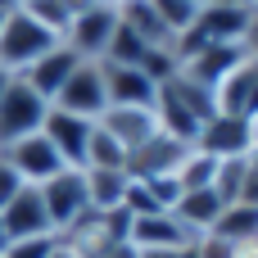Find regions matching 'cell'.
<instances>
[{
    "label": "cell",
    "instance_id": "1",
    "mask_svg": "<svg viewBox=\"0 0 258 258\" xmlns=\"http://www.w3.org/2000/svg\"><path fill=\"white\" fill-rule=\"evenodd\" d=\"M59 45V36L50 32V27H41L23 5L14 9V14H5V23H0V68H9L14 77L23 73V68H32L45 50H54Z\"/></svg>",
    "mask_w": 258,
    "mask_h": 258
},
{
    "label": "cell",
    "instance_id": "2",
    "mask_svg": "<svg viewBox=\"0 0 258 258\" xmlns=\"http://www.w3.org/2000/svg\"><path fill=\"white\" fill-rule=\"evenodd\" d=\"M36 190H41V200H45V213H50L54 236H63L68 227H77V222L91 213L82 168H63V172H54V177H50L45 186H36Z\"/></svg>",
    "mask_w": 258,
    "mask_h": 258
},
{
    "label": "cell",
    "instance_id": "3",
    "mask_svg": "<svg viewBox=\"0 0 258 258\" xmlns=\"http://www.w3.org/2000/svg\"><path fill=\"white\" fill-rule=\"evenodd\" d=\"M50 104L63 109V113H77V118H91V122H95V118L109 109V91H104V68H100V59H82Z\"/></svg>",
    "mask_w": 258,
    "mask_h": 258
},
{
    "label": "cell",
    "instance_id": "4",
    "mask_svg": "<svg viewBox=\"0 0 258 258\" xmlns=\"http://www.w3.org/2000/svg\"><path fill=\"white\" fill-rule=\"evenodd\" d=\"M45 113H50V100H41L23 77H14V82L5 86V95H0V145L41 132Z\"/></svg>",
    "mask_w": 258,
    "mask_h": 258
},
{
    "label": "cell",
    "instance_id": "5",
    "mask_svg": "<svg viewBox=\"0 0 258 258\" xmlns=\"http://www.w3.org/2000/svg\"><path fill=\"white\" fill-rule=\"evenodd\" d=\"M113 32H118V5L95 0V5H86V9H77V14H73L68 32H63V45H68V50H77L82 59H104V50H109Z\"/></svg>",
    "mask_w": 258,
    "mask_h": 258
},
{
    "label": "cell",
    "instance_id": "6",
    "mask_svg": "<svg viewBox=\"0 0 258 258\" xmlns=\"http://www.w3.org/2000/svg\"><path fill=\"white\" fill-rule=\"evenodd\" d=\"M0 154L9 159V168L23 177V186H45L54 172H63L68 163L59 159V150L41 136V132H32V136H23V141H9V145H0Z\"/></svg>",
    "mask_w": 258,
    "mask_h": 258
},
{
    "label": "cell",
    "instance_id": "7",
    "mask_svg": "<svg viewBox=\"0 0 258 258\" xmlns=\"http://www.w3.org/2000/svg\"><path fill=\"white\" fill-rule=\"evenodd\" d=\"M195 150H204V154H213V159H240V154H254V150H258L254 122H249V118H236V113H213V118L200 127Z\"/></svg>",
    "mask_w": 258,
    "mask_h": 258
},
{
    "label": "cell",
    "instance_id": "8",
    "mask_svg": "<svg viewBox=\"0 0 258 258\" xmlns=\"http://www.w3.org/2000/svg\"><path fill=\"white\" fill-rule=\"evenodd\" d=\"M218 113H236V118H258V54H245L213 91Z\"/></svg>",
    "mask_w": 258,
    "mask_h": 258
},
{
    "label": "cell",
    "instance_id": "9",
    "mask_svg": "<svg viewBox=\"0 0 258 258\" xmlns=\"http://www.w3.org/2000/svg\"><path fill=\"white\" fill-rule=\"evenodd\" d=\"M91 132H95V122H91V118L63 113V109H54V104H50V113H45V122H41V136L59 150V159H63L68 168H82V163H86Z\"/></svg>",
    "mask_w": 258,
    "mask_h": 258
},
{
    "label": "cell",
    "instance_id": "10",
    "mask_svg": "<svg viewBox=\"0 0 258 258\" xmlns=\"http://www.w3.org/2000/svg\"><path fill=\"white\" fill-rule=\"evenodd\" d=\"M0 222H5V236L9 240H36V236H54L50 227V213H45V200L36 186H23L5 209H0Z\"/></svg>",
    "mask_w": 258,
    "mask_h": 258
},
{
    "label": "cell",
    "instance_id": "11",
    "mask_svg": "<svg viewBox=\"0 0 258 258\" xmlns=\"http://www.w3.org/2000/svg\"><path fill=\"white\" fill-rule=\"evenodd\" d=\"M127 154L132 150H141L145 141H154L159 136V118H154V109H127V104H109L100 118H95Z\"/></svg>",
    "mask_w": 258,
    "mask_h": 258
},
{
    "label": "cell",
    "instance_id": "12",
    "mask_svg": "<svg viewBox=\"0 0 258 258\" xmlns=\"http://www.w3.org/2000/svg\"><path fill=\"white\" fill-rule=\"evenodd\" d=\"M127 240H132L136 249H177V245H195L200 236H195L177 213H145V218H132Z\"/></svg>",
    "mask_w": 258,
    "mask_h": 258
},
{
    "label": "cell",
    "instance_id": "13",
    "mask_svg": "<svg viewBox=\"0 0 258 258\" xmlns=\"http://www.w3.org/2000/svg\"><path fill=\"white\" fill-rule=\"evenodd\" d=\"M249 18H254V9H249V5H200L195 27H200V36H204V41L245 45V36H249Z\"/></svg>",
    "mask_w": 258,
    "mask_h": 258
},
{
    "label": "cell",
    "instance_id": "14",
    "mask_svg": "<svg viewBox=\"0 0 258 258\" xmlns=\"http://www.w3.org/2000/svg\"><path fill=\"white\" fill-rule=\"evenodd\" d=\"M77 63H82V54H77V50H68V45L59 41L54 50H45V54H41L32 68H23L18 77H23L41 100H54V95H59V86L73 77V68H77Z\"/></svg>",
    "mask_w": 258,
    "mask_h": 258
},
{
    "label": "cell",
    "instance_id": "15",
    "mask_svg": "<svg viewBox=\"0 0 258 258\" xmlns=\"http://www.w3.org/2000/svg\"><path fill=\"white\" fill-rule=\"evenodd\" d=\"M104 68V91L109 104H127V109H154L159 86L141 73V68H122V63H100Z\"/></svg>",
    "mask_w": 258,
    "mask_h": 258
},
{
    "label": "cell",
    "instance_id": "16",
    "mask_svg": "<svg viewBox=\"0 0 258 258\" xmlns=\"http://www.w3.org/2000/svg\"><path fill=\"white\" fill-rule=\"evenodd\" d=\"M186 150L190 145H181V141H172V136H154V141H145L141 150H132L127 154V177H163V172H177L181 168V159H186Z\"/></svg>",
    "mask_w": 258,
    "mask_h": 258
},
{
    "label": "cell",
    "instance_id": "17",
    "mask_svg": "<svg viewBox=\"0 0 258 258\" xmlns=\"http://www.w3.org/2000/svg\"><path fill=\"white\" fill-rule=\"evenodd\" d=\"M249 50L245 45H222V41H209L200 54H190L186 63H181V73L190 77V82H200V86H209V91H218V82L245 59Z\"/></svg>",
    "mask_w": 258,
    "mask_h": 258
},
{
    "label": "cell",
    "instance_id": "18",
    "mask_svg": "<svg viewBox=\"0 0 258 258\" xmlns=\"http://www.w3.org/2000/svg\"><path fill=\"white\" fill-rule=\"evenodd\" d=\"M222 209H227V200H222L213 186H204V190H186V195L177 200V209H172V213H177L195 236H204V231H213V227H218Z\"/></svg>",
    "mask_w": 258,
    "mask_h": 258
},
{
    "label": "cell",
    "instance_id": "19",
    "mask_svg": "<svg viewBox=\"0 0 258 258\" xmlns=\"http://www.w3.org/2000/svg\"><path fill=\"white\" fill-rule=\"evenodd\" d=\"M118 23L132 27L145 45H172V32L163 27L154 0H122V5H118Z\"/></svg>",
    "mask_w": 258,
    "mask_h": 258
},
{
    "label": "cell",
    "instance_id": "20",
    "mask_svg": "<svg viewBox=\"0 0 258 258\" xmlns=\"http://www.w3.org/2000/svg\"><path fill=\"white\" fill-rule=\"evenodd\" d=\"M86 177V200H91V213H109V209H122V195H127V172H109V168H82Z\"/></svg>",
    "mask_w": 258,
    "mask_h": 258
},
{
    "label": "cell",
    "instance_id": "21",
    "mask_svg": "<svg viewBox=\"0 0 258 258\" xmlns=\"http://www.w3.org/2000/svg\"><path fill=\"white\" fill-rule=\"evenodd\" d=\"M213 236H222V240H231V245H249L258 240V204H227L222 209V218H218V227H213Z\"/></svg>",
    "mask_w": 258,
    "mask_h": 258
},
{
    "label": "cell",
    "instance_id": "22",
    "mask_svg": "<svg viewBox=\"0 0 258 258\" xmlns=\"http://www.w3.org/2000/svg\"><path fill=\"white\" fill-rule=\"evenodd\" d=\"M82 168H109V172H127V150L95 122V132H91V145H86V163Z\"/></svg>",
    "mask_w": 258,
    "mask_h": 258
},
{
    "label": "cell",
    "instance_id": "23",
    "mask_svg": "<svg viewBox=\"0 0 258 258\" xmlns=\"http://www.w3.org/2000/svg\"><path fill=\"white\" fill-rule=\"evenodd\" d=\"M213 177H218V159L190 145V150H186V159H181V168H177L181 190H204V186H213Z\"/></svg>",
    "mask_w": 258,
    "mask_h": 258
},
{
    "label": "cell",
    "instance_id": "24",
    "mask_svg": "<svg viewBox=\"0 0 258 258\" xmlns=\"http://www.w3.org/2000/svg\"><path fill=\"white\" fill-rule=\"evenodd\" d=\"M145 41L132 32V27H122L118 23V32H113V41H109V50H104V59L100 63H122V68H141V59H145Z\"/></svg>",
    "mask_w": 258,
    "mask_h": 258
},
{
    "label": "cell",
    "instance_id": "25",
    "mask_svg": "<svg viewBox=\"0 0 258 258\" xmlns=\"http://www.w3.org/2000/svg\"><path fill=\"white\" fill-rule=\"evenodd\" d=\"M23 9H27V14H32V18L41 23V27H50V32L59 36V41H63L68 23H73V14H77V9H73L68 0H32V5H23Z\"/></svg>",
    "mask_w": 258,
    "mask_h": 258
},
{
    "label": "cell",
    "instance_id": "26",
    "mask_svg": "<svg viewBox=\"0 0 258 258\" xmlns=\"http://www.w3.org/2000/svg\"><path fill=\"white\" fill-rule=\"evenodd\" d=\"M59 245V236H36V240H9L0 258H50Z\"/></svg>",
    "mask_w": 258,
    "mask_h": 258
},
{
    "label": "cell",
    "instance_id": "27",
    "mask_svg": "<svg viewBox=\"0 0 258 258\" xmlns=\"http://www.w3.org/2000/svg\"><path fill=\"white\" fill-rule=\"evenodd\" d=\"M195 258H236V245L222 240V236H213V231H204L195 240Z\"/></svg>",
    "mask_w": 258,
    "mask_h": 258
},
{
    "label": "cell",
    "instance_id": "28",
    "mask_svg": "<svg viewBox=\"0 0 258 258\" xmlns=\"http://www.w3.org/2000/svg\"><path fill=\"white\" fill-rule=\"evenodd\" d=\"M18 190H23V177H18V172L9 168V159L0 154V209H5V204H9Z\"/></svg>",
    "mask_w": 258,
    "mask_h": 258
},
{
    "label": "cell",
    "instance_id": "29",
    "mask_svg": "<svg viewBox=\"0 0 258 258\" xmlns=\"http://www.w3.org/2000/svg\"><path fill=\"white\" fill-rule=\"evenodd\" d=\"M136 258H195V245H177V249H136Z\"/></svg>",
    "mask_w": 258,
    "mask_h": 258
},
{
    "label": "cell",
    "instance_id": "30",
    "mask_svg": "<svg viewBox=\"0 0 258 258\" xmlns=\"http://www.w3.org/2000/svg\"><path fill=\"white\" fill-rule=\"evenodd\" d=\"M245 50H249V54H258V9H254V18H249V36H245Z\"/></svg>",
    "mask_w": 258,
    "mask_h": 258
},
{
    "label": "cell",
    "instance_id": "31",
    "mask_svg": "<svg viewBox=\"0 0 258 258\" xmlns=\"http://www.w3.org/2000/svg\"><path fill=\"white\" fill-rule=\"evenodd\" d=\"M50 258H77V254H73V249H68V245L59 240V245H54V254H50Z\"/></svg>",
    "mask_w": 258,
    "mask_h": 258
},
{
    "label": "cell",
    "instance_id": "32",
    "mask_svg": "<svg viewBox=\"0 0 258 258\" xmlns=\"http://www.w3.org/2000/svg\"><path fill=\"white\" fill-rule=\"evenodd\" d=\"M9 82H14V73H9V68H0V95H5V86H9Z\"/></svg>",
    "mask_w": 258,
    "mask_h": 258
},
{
    "label": "cell",
    "instance_id": "33",
    "mask_svg": "<svg viewBox=\"0 0 258 258\" xmlns=\"http://www.w3.org/2000/svg\"><path fill=\"white\" fill-rule=\"evenodd\" d=\"M204 5H249V0H204ZM254 9V5H249Z\"/></svg>",
    "mask_w": 258,
    "mask_h": 258
},
{
    "label": "cell",
    "instance_id": "34",
    "mask_svg": "<svg viewBox=\"0 0 258 258\" xmlns=\"http://www.w3.org/2000/svg\"><path fill=\"white\" fill-rule=\"evenodd\" d=\"M9 9H18V0H0V14H9Z\"/></svg>",
    "mask_w": 258,
    "mask_h": 258
},
{
    "label": "cell",
    "instance_id": "35",
    "mask_svg": "<svg viewBox=\"0 0 258 258\" xmlns=\"http://www.w3.org/2000/svg\"><path fill=\"white\" fill-rule=\"evenodd\" d=\"M68 5H73V9H86V5H95V0H68Z\"/></svg>",
    "mask_w": 258,
    "mask_h": 258
},
{
    "label": "cell",
    "instance_id": "36",
    "mask_svg": "<svg viewBox=\"0 0 258 258\" xmlns=\"http://www.w3.org/2000/svg\"><path fill=\"white\" fill-rule=\"evenodd\" d=\"M5 245H9V236H5V222H0V254H5Z\"/></svg>",
    "mask_w": 258,
    "mask_h": 258
},
{
    "label": "cell",
    "instance_id": "37",
    "mask_svg": "<svg viewBox=\"0 0 258 258\" xmlns=\"http://www.w3.org/2000/svg\"><path fill=\"white\" fill-rule=\"evenodd\" d=\"M186 5H204V0H186Z\"/></svg>",
    "mask_w": 258,
    "mask_h": 258
},
{
    "label": "cell",
    "instance_id": "38",
    "mask_svg": "<svg viewBox=\"0 0 258 258\" xmlns=\"http://www.w3.org/2000/svg\"><path fill=\"white\" fill-rule=\"evenodd\" d=\"M9 14H14V9H9ZM0 23H5V14H0Z\"/></svg>",
    "mask_w": 258,
    "mask_h": 258
},
{
    "label": "cell",
    "instance_id": "39",
    "mask_svg": "<svg viewBox=\"0 0 258 258\" xmlns=\"http://www.w3.org/2000/svg\"><path fill=\"white\" fill-rule=\"evenodd\" d=\"M18 5H32V0H18Z\"/></svg>",
    "mask_w": 258,
    "mask_h": 258
},
{
    "label": "cell",
    "instance_id": "40",
    "mask_svg": "<svg viewBox=\"0 0 258 258\" xmlns=\"http://www.w3.org/2000/svg\"><path fill=\"white\" fill-rule=\"evenodd\" d=\"M249 5H254V9H258V0H249Z\"/></svg>",
    "mask_w": 258,
    "mask_h": 258
}]
</instances>
